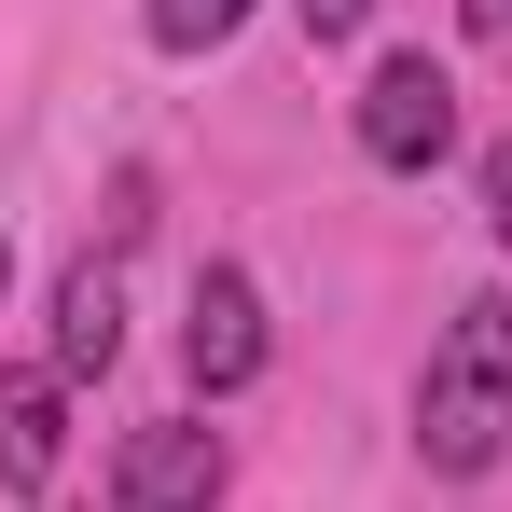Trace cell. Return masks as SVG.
<instances>
[{
  "mask_svg": "<svg viewBox=\"0 0 512 512\" xmlns=\"http://www.w3.org/2000/svg\"><path fill=\"white\" fill-rule=\"evenodd\" d=\"M222 429H194V416H153V429H125V457H111V499L125 512H208L222 499Z\"/></svg>",
  "mask_w": 512,
  "mask_h": 512,
  "instance_id": "cell-3",
  "label": "cell"
},
{
  "mask_svg": "<svg viewBox=\"0 0 512 512\" xmlns=\"http://www.w3.org/2000/svg\"><path fill=\"white\" fill-rule=\"evenodd\" d=\"M291 14H305V42H360V14H374V0H291Z\"/></svg>",
  "mask_w": 512,
  "mask_h": 512,
  "instance_id": "cell-8",
  "label": "cell"
},
{
  "mask_svg": "<svg viewBox=\"0 0 512 512\" xmlns=\"http://www.w3.org/2000/svg\"><path fill=\"white\" fill-rule=\"evenodd\" d=\"M360 153H374V167H443V153H457V84H443L429 56H388V70L360 84Z\"/></svg>",
  "mask_w": 512,
  "mask_h": 512,
  "instance_id": "cell-2",
  "label": "cell"
},
{
  "mask_svg": "<svg viewBox=\"0 0 512 512\" xmlns=\"http://www.w3.org/2000/svg\"><path fill=\"white\" fill-rule=\"evenodd\" d=\"M111 346H125V277L70 263L56 277V374H111Z\"/></svg>",
  "mask_w": 512,
  "mask_h": 512,
  "instance_id": "cell-5",
  "label": "cell"
},
{
  "mask_svg": "<svg viewBox=\"0 0 512 512\" xmlns=\"http://www.w3.org/2000/svg\"><path fill=\"white\" fill-rule=\"evenodd\" d=\"M0 291H14V250H0Z\"/></svg>",
  "mask_w": 512,
  "mask_h": 512,
  "instance_id": "cell-11",
  "label": "cell"
},
{
  "mask_svg": "<svg viewBox=\"0 0 512 512\" xmlns=\"http://www.w3.org/2000/svg\"><path fill=\"white\" fill-rule=\"evenodd\" d=\"M512 443V291H471L443 333H429V374H416V457L443 485L499 471Z\"/></svg>",
  "mask_w": 512,
  "mask_h": 512,
  "instance_id": "cell-1",
  "label": "cell"
},
{
  "mask_svg": "<svg viewBox=\"0 0 512 512\" xmlns=\"http://www.w3.org/2000/svg\"><path fill=\"white\" fill-rule=\"evenodd\" d=\"M457 28H485V42H499V28H512V0H457Z\"/></svg>",
  "mask_w": 512,
  "mask_h": 512,
  "instance_id": "cell-10",
  "label": "cell"
},
{
  "mask_svg": "<svg viewBox=\"0 0 512 512\" xmlns=\"http://www.w3.org/2000/svg\"><path fill=\"white\" fill-rule=\"evenodd\" d=\"M0 485L14 499L56 485V374H0Z\"/></svg>",
  "mask_w": 512,
  "mask_h": 512,
  "instance_id": "cell-6",
  "label": "cell"
},
{
  "mask_svg": "<svg viewBox=\"0 0 512 512\" xmlns=\"http://www.w3.org/2000/svg\"><path fill=\"white\" fill-rule=\"evenodd\" d=\"M180 374H194L208 402L263 374V291L236 277V263H208V277H194V319H180Z\"/></svg>",
  "mask_w": 512,
  "mask_h": 512,
  "instance_id": "cell-4",
  "label": "cell"
},
{
  "mask_svg": "<svg viewBox=\"0 0 512 512\" xmlns=\"http://www.w3.org/2000/svg\"><path fill=\"white\" fill-rule=\"evenodd\" d=\"M250 28V0H153V42L167 56H208V42H236Z\"/></svg>",
  "mask_w": 512,
  "mask_h": 512,
  "instance_id": "cell-7",
  "label": "cell"
},
{
  "mask_svg": "<svg viewBox=\"0 0 512 512\" xmlns=\"http://www.w3.org/2000/svg\"><path fill=\"white\" fill-rule=\"evenodd\" d=\"M485 222H499V250H512V139L485 153Z\"/></svg>",
  "mask_w": 512,
  "mask_h": 512,
  "instance_id": "cell-9",
  "label": "cell"
}]
</instances>
